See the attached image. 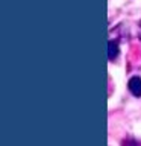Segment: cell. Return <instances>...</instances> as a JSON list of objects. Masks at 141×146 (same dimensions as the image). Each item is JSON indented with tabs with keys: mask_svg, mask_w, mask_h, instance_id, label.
<instances>
[{
	"mask_svg": "<svg viewBox=\"0 0 141 146\" xmlns=\"http://www.w3.org/2000/svg\"><path fill=\"white\" fill-rule=\"evenodd\" d=\"M123 146H138V143H136L135 140L129 139V140H125V141H123Z\"/></svg>",
	"mask_w": 141,
	"mask_h": 146,
	"instance_id": "3",
	"label": "cell"
},
{
	"mask_svg": "<svg viewBox=\"0 0 141 146\" xmlns=\"http://www.w3.org/2000/svg\"><path fill=\"white\" fill-rule=\"evenodd\" d=\"M127 88H129V91L134 96L140 98V96H141V78L132 76L129 79V82H127Z\"/></svg>",
	"mask_w": 141,
	"mask_h": 146,
	"instance_id": "1",
	"label": "cell"
},
{
	"mask_svg": "<svg viewBox=\"0 0 141 146\" xmlns=\"http://www.w3.org/2000/svg\"><path fill=\"white\" fill-rule=\"evenodd\" d=\"M118 55V44L115 41H109L108 43V58L109 61H114Z\"/></svg>",
	"mask_w": 141,
	"mask_h": 146,
	"instance_id": "2",
	"label": "cell"
}]
</instances>
